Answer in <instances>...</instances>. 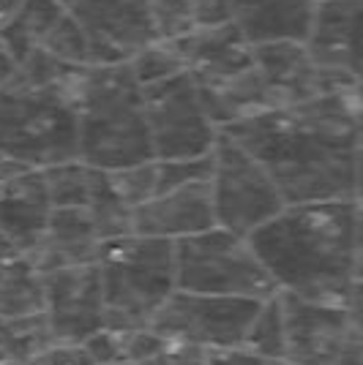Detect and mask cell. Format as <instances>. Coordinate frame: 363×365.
<instances>
[{
  "label": "cell",
  "instance_id": "cell-28",
  "mask_svg": "<svg viewBox=\"0 0 363 365\" xmlns=\"http://www.w3.org/2000/svg\"><path fill=\"white\" fill-rule=\"evenodd\" d=\"M213 175V155L194 158V161H156V197L175 191L192 182L211 180Z\"/></svg>",
  "mask_w": 363,
  "mask_h": 365
},
{
  "label": "cell",
  "instance_id": "cell-38",
  "mask_svg": "<svg viewBox=\"0 0 363 365\" xmlns=\"http://www.w3.org/2000/svg\"><path fill=\"white\" fill-rule=\"evenodd\" d=\"M22 3H25V0H0V33H3V28L16 16V11L22 9Z\"/></svg>",
  "mask_w": 363,
  "mask_h": 365
},
{
  "label": "cell",
  "instance_id": "cell-20",
  "mask_svg": "<svg viewBox=\"0 0 363 365\" xmlns=\"http://www.w3.org/2000/svg\"><path fill=\"white\" fill-rule=\"evenodd\" d=\"M44 314V275L19 251L0 257V319L14 322Z\"/></svg>",
  "mask_w": 363,
  "mask_h": 365
},
{
  "label": "cell",
  "instance_id": "cell-25",
  "mask_svg": "<svg viewBox=\"0 0 363 365\" xmlns=\"http://www.w3.org/2000/svg\"><path fill=\"white\" fill-rule=\"evenodd\" d=\"M41 52H46L55 61H61L63 66H71V68H88V66H93L88 36H85L82 25L76 22L71 11H66L61 16V22L49 31V36L41 44Z\"/></svg>",
  "mask_w": 363,
  "mask_h": 365
},
{
  "label": "cell",
  "instance_id": "cell-29",
  "mask_svg": "<svg viewBox=\"0 0 363 365\" xmlns=\"http://www.w3.org/2000/svg\"><path fill=\"white\" fill-rule=\"evenodd\" d=\"M159 38H181L194 31V0H151Z\"/></svg>",
  "mask_w": 363,
  "mask_h": 365
},
{
  "label": "cell",
  "instance_id": "cell-32",
  "mask_svg": "<svg viewBox=\"0 0 363 365\" xmlns=\"http://www.w3.org/2000/svg\"><path fill=\"white\" fill-rule=\"evenodd\" d=\"M31 365H101V363H96L82 344H58V346H52L46 354H41Z\"/></svg>",
  "mask_w": 363,
  "mask_h": 365
},
{
  "label": "cell",
  "instance_id": "cell-23",
  "mask_svg": "<svg viewBox=\"0 0 363 365\" xmlns=\"http://www.w3.org/2000/svg\"><path fill=\"white\" fill-rule=\"evenodd\" d=\"M243 346L259 354L262 360H287V324H284V311H282L279 294L262 303L259 314L249 327Z\"/></svg>",
  "mask_w": 363,
  "mask_h": 365
},
{
  "label": "cell",
  "instance_id": "cell-45",
  "mask_svg": "<svg viewBox=\"0 0 363 365\" xmlns=\"http://www.w3.org/2000/svg\"><path fill=\"white\" fill-rule=\"evenodd\" d=\"M3 360H9V357H6V354H3V351H0V363H3Z\"/></svg>",
  "mask_w": 363,
  "mask_h": 365
},
{
  "label": "cell",
  "instance_id": "cell-10",
  "mask_svg": "<svg viewBox=\"0 0 363 365\" xmlns=\"http://www.w3.org/2000/svg\"><path fill=\"white\" fill-rule=\"evenodd\" d=\"M265 300L243 297H211L175 292L156 314L151 330L169 341H183L205 351L243 346L254 317Z\"/></svg>",
  "mask_w": 363,
  "mask_h": 365
},
{
  "label": "cell",
  "instance_id": "cell-19",
  "mask_svg": "<svg viewBox=\"0 0 363 365\" xmlns=\"http://www.w3.org/2000/svg\"><path fill=\"white\" fill-rule=\"evenodd\" d=\"M101 245L104 240L85 207H55L41 243L28 259L39 267V273L46 275L55 270L96 264Z\"/></svg>",
  "mask_w": 363,
  "mask_h": 365
},
{
  "label": "cell",
  "instance_id": "cell-12",
  "mask_svg": "<svg viewBox=\"0 0 363 365\" xmlns=\"http://www.w3.org/2000/svg\"><path fill=\"white\" fill-rule=\"evenodd\" d=\"M287 324V360L298 365H344L363 338L344 305L303 300L279 292Z\"/></svg>",
  "mask_w": 363,
  "mask_h": 365
},
{
  "label": "cell",
  "instance_id": "cell-15",
  "mask_svg": "<svg viewBox=\"0 0 363 365\" xmlns=\"http://www.w3.org/2000/svg\"><path fill=\"white\" fill-rule=\"evenodd\" d=\"M254 61L265 79L273 109H295L325 93L344 91L331 76L319 71L306 44L279 41V44L254 46Z\"/></svg>",
  "mask_w": 363,
  "mask_h": 365
},
{
  "label": "cell",
  "instance_id": "cell-37",
  "mask_svg": "<svg viewBox=\"0 0 363 365\" xmlns=\"http://www.w3.org/2000/svg\"><path fill=\"white\" fill-rule=\"evenodd\" d=\"M355 281H363V207L358 205L355 221Z\"/></svg>",
  "mask_w": 363,
  "mask_h": 365
},
{
  "label": "cell",
  "instance_id": "cell-3",
  "mask_svg": "<svg viewBox=\"0 0 363 365\" xmlns=\"http://www.w3.org/2000/svg\"><path fill=\"white\" fill-rule=\"evenodd\" d=\"M71 68L46 52H33L14 82L0 93V153L28 169L79 161L76 82Z\"/></svg>",
  "mask_w": 363,
  "mask_h": 365
},
{
  "label": "cell",
  "instance_id": "cell-9",
  "mask_svg": "<svg viewBox=\"0 0 363 365\" xmlns=\"http://www.w3.org/2000/svg\"><path fill=\"white\" fill-rule=\"evenodd\" d=\"M142 98L156 161H194L213 155L222 131L211 120L192 76L178 74L145 85Z\"/></svg>",
  "mask_w": 363,
  "mask_h": 365
},
{
  "label": "cell",
  "instance_id": "cell-41",
  "mask_svg": "<svg viewBox=\"0 0 363 365\" xmlns=\"http://www.w3.org/2000/svg\"><path fill=\"white\" fill-rule=\"evenodd\" d=\"M6 344H9V322L0 319V351L6 354ZM9 357V354H6Z\"/></svg>",
  "mask_w": 363,
  "mask_h": 365
},
{
  "label": "cell",
  "instance_id": "cell-16",
  "mask_svg": "<svg viewBox=\"0 0 363 365\" xmlns=\"http://www.w3.org/2000/svg\"><path fill=\"white\" fill-rule=\"evenodd\" d=\"M213 227H216V213H213L211 180L192 182L159 194L151 202L139 205L131 218L134 235L169 240V243H181L186 237H194Z\"/></svg>",
  "mask_w": 363,
  "mask_h": 365
},
{
  "label": "cell",
  "instance_id": "cell-30",
  "mask_svg": "<svg viewBox=\"0 0 363 365\" xmlns=\"http://www.w3.org/2000/svg\"><path fill=\"white\" fill-rule=\"evenodd\" d=\"M205 360H208V351L205 349L192 346V344H183V341H169V338H164L161 349L142 365H205Z\"/></svg>",
  "mask_w": 363,
  "mask_h": 365
},
{
  "label": "cell",
  "instance_id": "cell-43",
  "mask_svg": "<svg viewBox=\"0 0 363 365\" xmlns=\"http://www.w3.org/2000/svg\"><path fill=\"white\" fill-rule=\"evenodd\" d=\"M55 3H61L63 9H69V11H71V6H74L76 0H55Z\"/></svg>",
  "mask_w": 363,
  "mask_h": 365
},
{
  "label": "cell",
  "instance_id": "cell-11",
  "mask_svg": "<svg viewBox=\"0 0 363 365\" xmlns=\"http://www.w3.org/2000/svg\"><path fill=\"white\" fill-rule=\"evenodd\" d=\"M71 14L88 36L93 66L131 63L142 49L161 41L151 0H76Z\"/></svg>",
  "mask_w": 363,
  "mask_h": 365
},
{
  "label": "cell",
  "instance_id": "cell-31",
  "mask_svg": "<svg viewBox=\"0 0 363 365\" xmlns=\"http://www.w3.org/2000/svg\"><path fill=\"white\" fill-rule=\"evenodd\" d=\"M88 354H91L96 363L101 365H126L123 363V341L121 333H112V330H101V333L91 335L85 344H82Z\"/></svg>",
  "mask_w": 363,
  "mask_h": 365
},
{
  "label": "cell",
  "instance_id": "cell-34",
  "mask_svg": "<svg viewBox=\"0 0 363 365\" xmlns=\"http://www.w3.org/2000/svg\"><path fill=\"white\" fill-rule=\"evenodd\" d=\"M205 365H268L259 354L249 351L246 346H232V349H213L208 351Z\"/></svg>",
  "mask_w": 363,
  "mask_h": 365
},
{
  "label": "cell",
  "instance_id": "cell-35",
  "mask_svg": "<svg viewBox=\"0 0 363 365\" xmlns=\"http://www.w3.org/2000/svg\"><path fill=\"white\" fill-rule=\"evenodd\" d=\"M344 308H347V317H349V322H352V327H355V333L363 338V281H355V284H352Z\"/></svg>",
  "mask_w": 363,
  "mask_h": 365
},
{
  "label": "cell",
  "instance_id": "cell-22",
  "mask_svg": "<svg viewBox=\"0 0 363 365\" xmlns=\"http://www.w3.org/2000/svg\"><path fill=\"white\" fill-rule=\"evenodd\" d=\"M91 213L93 224L99 229L101 240H118V237H126V235H134L131 232V218H134V210L118 197V191L112 188V180L109 175L96 169V180H93V191H91V202L85 207Z\"/></svg>",
  "mask_w": 363,
  "mask_h": 365
},
{
  "label": "cell",
  "instance_id": "cell-17",
  "mask_svg": "<svg viewBox=\"0 0 363 365\" xmlns=\"http://www.w3.org/2000/svg\"><path fill=\"white\" fill-rule=\"evenodd\" d=\"M52 210L55 207L41 169H31L0 182V235L19 254L31 257L36 251L52 218Z\"/></svg>",
  "mask_w": 363,
  "mask_h": 365
},
{
  "label": "cell",
  "instance_id": "cell-13",
  "mask_svg": "<svg viewBox=\"0 0 363 365\" xmlns=\"http://www.w3.org/2000/svg\"><path fill=\"white\" fill-rule=\"evenodd\" d=\"M44 314L58 344H85L106 327L99 264L44 275Z\"/></svg>",
  "mask_w": 363,
  "mask_h": 365
},
{
  "label": "cell",
  "instance_id": "cell-33",
  "mask_svg": "<svg viewBox=\"0 0 363 365\" xmlns=\"http://www.w3.org/2000/svg\"><path fill=\"white\" fill-rule=\"evenodd\" d=\"M232 22L229 0H194V28H219Z\"/></svg>",
  "mask_w": 363,
  "mask_h": 365
},
{
  "label": "cell",
  "instance_id": "cell-44",
  "mask_svg": "<svg viewBox=\"0 0 363 365\" xmlns=\"http://www.w3.org/2000/svg\"><path fill=\"white\" fill-rule=\"evenodd\" d=\"M0 365H25V363H16V360H3Z\"/></svg>",
  "mask_w": 363,
  "mask_h": 365
},
{
  "label": "cell",
  "instance_id": "cell-36",
  "mask_svg": "<svg viewBox=\"0 0 363 365\" xmlns=\"http://www.w3.org/2000/svg\"><path fill=\"white\" fill-rule=\"evenodd\" d=\"M16 74H19V63L14 61V55H11V52L3 46V41H0V93L14 82Z\"/></svg>",
  "mask_w": 363,
  "mask_h": 365
},
{
  "label": "cell",
  "instance_id": "cell-5",
  "mask_svg": "<svg viewBox=\"0 0 363 365\" xmlns=\"http://www.w3.org/2000/svg\"><path fill=\"white\" fill-rule=\"evenodd\" d=\"M175 44L186 61V74L194 79L199 98L219 131L273 109L254 61V46L232 22L219 28H194L175 38Z\"/></svg>",
  "mask_w": 363,
  "mask_h": 365
},
{
  "label": "cell",
  "instance_id": "cell-21",
  "mask_svg": "<svg viewBox=\"0 0 363 365\" xmlns=\"http://www.w3.org/2000/svg\"><path fill=\"white\" fill-rule=\"evenodd\" d=\"M66 11L69 9H63L55 0H25L14 19L3 28L0 41L14 55V61L22 66L33 52L41 49L49 31L61 22V16Z\"/></svg>",
  "mask_w": 363,
  "mask_h": 365
},
{
  "label": "cell",
  "instance_id": "cell-42",
  "mask_svg": "<svg viewBox=\"0 0 363 365\" xmlns=\"http://www.w3.org/2000/svg\"><path fill=\"white\" fill-rule=\"evenodd\" d=\"M268 365H298V363H292V360H268Z\"/></svg>",
  "mask_w": 363,
  "mask_h": 365
},
{
  "label": "cell",
  "instance_id": "cell-40",
  "mask_svg": "<svg viewBox=\"0 0 363 365\" xmlns=\"http://www.w3.org/2000/svg\"><path fill=\"white\" fill-rule=\"evenodd\" d=\"M355 205L363 207V148L358 153V169H355Z\"/></svg>",
  "mask_w": 363,
  "mask_h": 365
},
{
  "label": "cell",
  "instance_id": "cell-6",
  "mask_svg": "<svg viewBox=\"0 0 363 365\" xmlns=\"http://www.w3.org/2000/svg\"><path fill=\"white\" fill-rule=\"evenodd\" d=\"M104 289V319L112 333L151 327L156 314L178 292L175 243L126 235L106 240L99 254Z\"/></svg>",
  "mask_w": 363,
  "mask_h": 365
},
{
  "label": "cell",
  "instance_id": "cell-27",
  "mask_svg": "<svg viewBox=\"0 0 363 365\" xmlns=\"http://www.w3.org/2000/svg\"><path fill=\"white\" fill-rule=\"evenodd\" d=\"M109 180H112V188L118 191V197L136 210L139 205L151 202L156 197V161H148V164H139V167L131 169H121V172H106Z\"/></svg>",
  "mask_w": 363,
  "mask_h": 365
},
{
  "label": "cell",
  "instance_id": "cell-8",
  "mask_svg": "<svg viewBox=\"0 0 363 365\" xmlns=\"http://www.w3.org/2000/svg\"><path fill=\"white\" fill-rule=\"evenodd\" d=\"M216 227L252 237L287 207L268 169L235 139L219 134L211 175Z\"/></svg>",
  "mask_w": 363,
  "mask_h": 365
},
{
  "label": "cell",
  "instance_id": "cell-7",
  "mask_svg": "<svg viewBox=\"0 0 363 365\" xmlns=\"http://www.w3.org/2000/svg\"><path fill=\"white\" fill-rule=\"evenodd\" d=\"M178 289L211 297L271 300L279 287L249 237L213 227L175 243Z\"/></svg>",
  "mask_w": 363,
  "mask_h": 365
},
{
  "label": "cell",
  "instance_id": "cell-14",
  "mask_svg": "<svg viewBox=\"0 0 363 365\" xmlns=\"http://www.w3.org/2000/svg\"><path fill=\"white\" fill-rule=\"evenodd\" d=\"M306 49L339 88L363 85V0H319Z\"/></svg>",
  "mask_w": 363,
  "mask_h": 365
},
{
  "label": "cell",
  "instance_id": "cell-39",
  "mask_svg": "<svg viewBox=\"0 0 363 365\" xmlns=\"http://www.w3.org/2000/svg\"><path fill=\"white\" fill-rule=\"evenodd\" d=\"M352 107H355V123H358V139L363 148V85L352 91Z\"/></svg>",
  "mask_w": 363,
  "mask_h": 365
},
{
  "label": "cell",
  "instance_id": "cell-1",
  "mask_svg": "<svg viewBox=\"0 0 363 365\" xmlns=\"http://www.w3.org/2000/svg\"><path fill=\"white\" fill-rule=\"evenodd\" d=\"M352 91L325 93L295 109L259 112L222 134L268 169L287 205L355 202L361 139Z\"/></svg>",
  "mask_w": 363,
  "mask_h": 365
},
{
  "label": "cell",
  "instance_id": "cell-26",
  "mask_svg": "<svg viewBox=\"0 0 363 365\" xmlns=\"http://www.w3.org/2000/svg\"><path fill=\"white\" fill-rule=\"evenodd\" d=\"M131 71H134L136 82L145 88V85H156V82H164L169 76L186 74V61H183L181 49L172 41H156L148 49H142L134 61L129 63Z\"/></svg>",
  "mask_w": 363,
  "mask_h": 365
},
{
  "label": "cell",
  "instance_id": "cell-18",
  "mask_svg": "<svg viewBox=\"0 0 363 365\" xmlns=\"http://www.w3.org/2000/svg\"><path fill=\"white\" fill-rule=\"evenodd\" d=\"M319 0H229L232 25L252 46L306 44Z\"/></svg>",
  "mask_w": 363,
  "mask_h": 365
},
{
  "label": "cell",
  "instance_id": "cell-4",
  "mask_svg": "<svg viewBox=\"0 0 363 365\" xmlns=\"http://www.w3.org/2000/svg\"><path fill=\"white\" fill-rule=\"evenodd\" d=\"M74 101L79 161L101 172H121L156 161L142 85L129 63L88 66L76 82Z\"/></svg>",
  "mask_w": 363,
  "mask_h": 365
},
{
  "label": "cell",
  "instance_id": "cell-2",
  "mask_svg": "<svg viewBox=\"0 0 363 365\" xmlns=\"http://www.w3.org/2000/svg\"><path fill=\"white\" fill-rule=\"evenodd\" d=\"M355 202L287 205L249 240L279 292L344 305L355 284Z\"/></svg>",
  "mask_w": 363,
  "mask_h": 365
},
{
  "label": "cell",
  "instance_id": "cell-24",
  "mask_svg": "<svg viewBox=\"0 0 363 365\" xmlns=\"http://www.w3.org/2000/svg\"><path fill=\"white\" fill-rule=\"evenodd\" d=\"M52 207H88L96 180V169L85 161H69L58 167L41 169Z\"/></svg>",
  "mask_w": 363,
  "mask_h": 365
}]
</instances>
